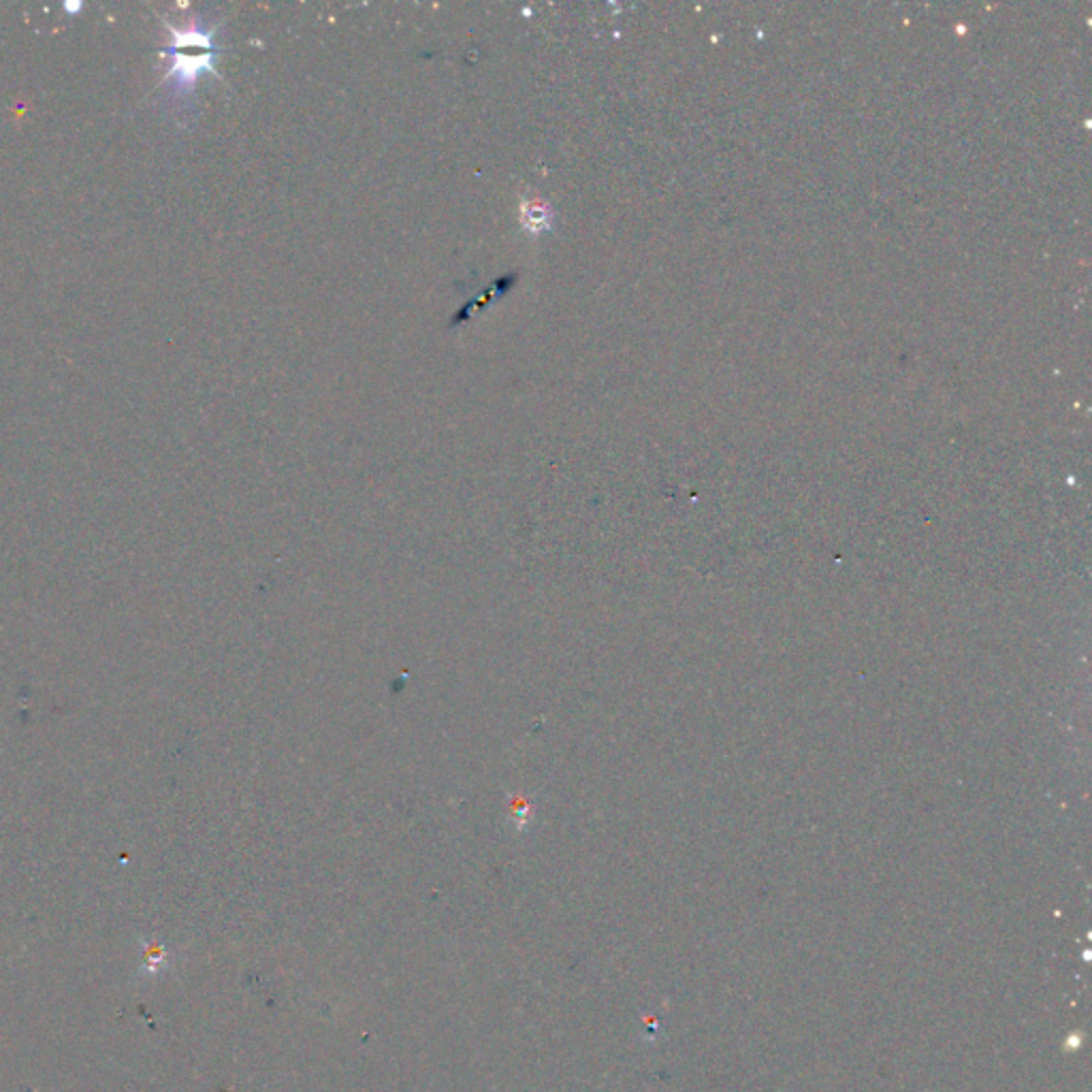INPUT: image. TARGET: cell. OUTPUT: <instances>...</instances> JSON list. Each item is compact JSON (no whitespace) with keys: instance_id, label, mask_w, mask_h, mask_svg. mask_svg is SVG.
<instances>
[{"instance_id":"cell-1","label":"cell","mask_w":1092,"mask_h":1092,"mask_svg":"<svg viewBox=\"0 0 1092 1092\" xmlns=\"http://www.w3.org/2000/svg\"><path fill=\"white\" fill-rule=\"evenodd\" d=\"M216 51H199V54H186V51H173V64L169 69V81L173 94L177 99H190L192 92L196 88V81L203 73H213V58Z\"/></svg>"},{"instance_id":"cell-2","label":"cell","mask_w":1092,"mask_h":1092,"mask_svg":"<svg viewBox=\"0 0 1092 1092\" xmlns=\"http://www.w3.org/2000/svg\"><path fill=\"white\" fill-rule=\"evenodd\" d=\"M523 226L531 233H543L550 226V212L549 207L538 201L534 203H523Z\"/></svg>"}]
</instances>
